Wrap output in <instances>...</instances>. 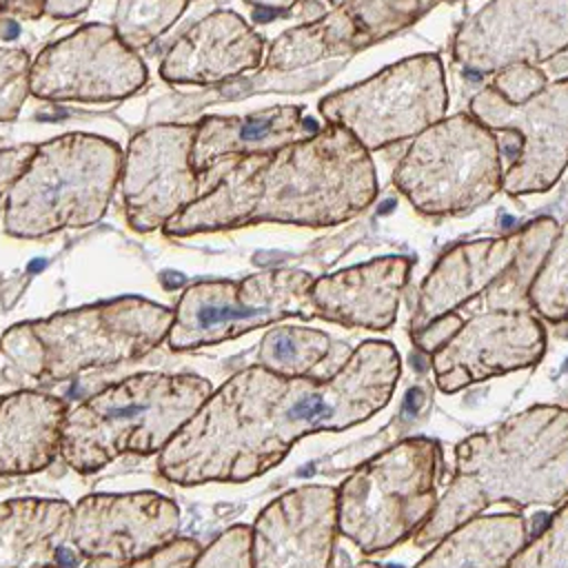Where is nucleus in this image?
<instances>
[{"instance_id":"nucleus-1","label":"nucleus","mask_w":568,"mask_h":568,"mask_svg":"<svg viewBox=\"0 0 568 568\" xmlns=\"http://www.w3.org/2000/svg\"><path fill=\"white\" fill-rule=\"evenodd\" d=\"M397 377L395 346L373 339L326 379L248 366L213 390L160 450L158 470L180 486L255 479L297 439L368 419L390 399Z\"/></svg>"},{"instance_id":"nucleus-2","label":"nucleus","mask_w":568,"mask_h":568,"mask_svg":"<svg viewBox=\"0 0 568 568\" xmlns=\"http://www.w3.org/2000/svg\"><path fill=\"white\" fill-rule=\"evenodd\" d=\"M557 231L552 217H537L504 237L457 244L424 277L410 339L430 355L444 393L541 359L546 331L528 291Z\"/></svg>"},{"instance_id":"nucleus-3","label":"nucleus","mask_w":568,"mask_h":568,"mask_svg":"<svg viewBox=\"0 0 568 568\" xmlns=\"http://www.w3.org/2000/svg\"><path fill=\"white\" fill-rule=\"evenodd\" d=\"M231 160L220 182L164 226L169 235L262 222L335 226L366 211L377 197L371 153L337 124L277 151Z\"/></svg>"},{"instance_id":"nucleus-4","label":"nucleus","mask_w":568,"mask_h":568,"mask_svg":"<svg viewBox=\"0 0 568 568\" xmlns=\"http://www.w3.org/2000/svg\"><path fill=\"white\" fill-rule=\"evenodd\" d=\"M568 495V410L535 406L493 433L457 446L455 479L422 524L415 544L426 546L477 517L495 501L515 506L559 504Z\"/></svg>"},{"instance_id":"nucleus-5","label":"nucleus","mask_w":568,"mask_h":568,"mask_svg":"<svg viewBox=\"0 0 568 568\" xmlns=\"http://www.w3.org/2000/svg\"><path fill=\"white\" fill-rule=\"evenodd\" d=\"M211 393L200 375H129L67 408L60 455L78 475H93L120 455L160 453Z\"/></svg>"},{"instance_id":"nucleus-6","label":"nucleus","mask_w":568,"mask_h":568,"mask_svg":"<svg viewBox=\"0 0 568 568\" xmlns=\"http://www.w3.org/2000/svg\"><path fill=\"white\" fill-rule=\"evenodd\" d=\"M173 311L120 297L11 326L0 351L38 382H64L82 371L144 357L166 339Z\"/></svg>"},{"instance_id":"nucleus-7","label":"nucleus","mask_w":568,"mask_h":568,"mask_svg":"<svg viewBox=\"0 0 568 568\" xmlns=\"http://www.w3.org/2000/svg\"><path fill=\"white\" fill-rule=\"evenodd\" d=\"M120 173V146L98 135L67 133L36 146L27 169L7 191V233L42 237L98 222Z\"/></svg>"},{"instance_id":"nucleus-8","label":"nucleus","mask_w":568,"mask_h":568,"mask_svg":"<svg viewBox=\"0 0 568 568\" xmlns=\"http://www.w3.org/2000/svg\"><path fill=\"white\" fill-rule=\"evenodd\" d=\"M501 182L497 135L473 113L442 118L415 135L393 173L395 189L422 215H466Z\"/></svg>"},{"instance_id":"nucleus-9","label":"nucleus","mask_w":568,"mask_h":568,"mask_svg":"<svg viewBox=\"0 0 568 568\" xmlns=\"http://www.w3.org/2000/svg\"><path fill=\"white\" fill-rule=\"evenodd\" d=\"M439 468L442 448L430 439H406L366 462L337 488V532L362 552L397 546L435 510Z\"/></svg>"},{"instance_id":"nucleus-10","label":"nucleus","mask_w":568,"mask_h":568,"mask_svg":"<svg viewBox=\"0 0 568 568\" xmlns=\"http://www.w3.org/2000/svg\"><path fill=\"white\" fill-rule=\"evenodd\" d=\"M448 91L437 53H417L320 102L326 124L346 129L368 153L413 140L446 118Z\"/></svg>"},{"instance_id":"nucleus-11","label":"nucleus","mask_w":568,"mask_h":568,"mask_svg":"<svg viewBox=\"0 0 568 568\" xmlns=\"http://www.w3.org/2000/svg\"><path fill=\"white\" fill-rule=\"evenodd\" d=\"M306 271L277 268L255 273L242 282L215 280L191 284L173 311L166 335L171 351H193L242 333L280 322L284 317H315Z\"/></svg>"},{"instance_id":"nucleus-12","label":"nucleus","mask_w":568,"mask_h":568,"mask_svg":"<svg viewBox=\"0 0 568 568\" xmlns=\"http://www.w3.org/2000/svg\"><path fill=\"white\" fill-rule=\"evenodd\" d=\"M180 508L153 493H91L73 506L67 546L87 568L129 566L178 537Z\"/></svg>"},{"instance_id":"nucleus-13","label":"nucleus","mask_w":568,"mask_h":568,"mask_svg":"<svg viewBox=\"0 0 568 568\" xmlns=\"http://www.w3.org/2000/svg\"><path fill=\"white\" fill-rule=\"evenodd\" d=\"M470 113L488 129L519 138L517 155L504 173V193H544L557 184L568 166V78L548 82L521 104L486 87L470 100Z\"/></svg>"},{"instance_id":"nucleus-14","label":"nucleus","mask_w":568,"mask_h":568,"mask_svg":"<svg viewBox=\"0 0 568 568\" xmlns=\"http://www.w3.org/2000/svg\"><path fill=\"white\" fill-rule=\"evenodd\" d=\"M568 49V0H490L455 36L457 64L499 73L541 64Z\"/></svg>"},{"instance_id":"nucleus-15","label":"nucleus","mask_w":568,"mask_h":568,"mask_svg":"<svg viewBox=\"0 0 568 568\" xmlns=\"http://www.w3.org/2000/svg\"><path fill=\"white\" fill-rule=\"evenodd\" d=\"M146 67L113 27L89 24L47 47L29 69V89L44 100L106 102L131 95Z\"/></svg>"},{"instance_id":"nucleus-16","label":"nucleus","mask_w":568,"mask_h":568,"mask_svg":"<svg viewBox=\"0 0 568 568\" xmlns=\"http://www.w3.org/2000/svg\"><path fill=\"white\" fill-rule=\"evenodd\" d=\"M197 124H162L138 133L122 162V197L131 229H164L197 195L191 149Z\"/></svg>"},{"instance_id":"nucleus-17","label":"nucleus","mask_w":568,"mask_h":568,"mask_svg":"<svg viewBox=\"0 0 568 568\" xmlns=\"http://www.w3.org/2000/svg\"><path fill=\"white\" fill-rule=\"evenodd\" d=\"M337 488L308 484L275 497L251 528L253 568H328Z\"/></svg>"},{"instance_id":"nucleus-18","label":"nucleus","mask_w":568,"mask_h":568,"mask_svg":"<svg viewBox=\"0 0 568 568\" xmlns=\"http://www.w3.org/2000/svg\"><path fill=\"white\" fill-rule=\"evenodd\" d=\"M408 275L410 260L404 255H386L324 275L311 286L315 317L344 326L386 331L395 322Z\"/></svg>"},{"instance_id":"nucleus-19","label":"nucleus","mask_w":568,"mask_h":568,"mask_svg":"<svg viewBox=\"0 0 568 568\" xmlns=\"http://www.w3.org/2000/svg\"><path fill=\"white\" fill-rule=\"evenodd\" d=\"M264 40L233 11H215L197 22L162 62L169 82L211 84L255 69Z\"/></svg>"},{"instance_id":"nucleus-20","label":"nucleus","mask_w":568,"mask_h":568,"mask_svg":"<svg viewBox=\"0 0 568 568\" xmlns=\"http://www.w3.org/2000/svg\"><path fill=\"white\" fill-rule=\"evenodd\" d=\"M320 129L297 104H277L248 115H206L197 122L191 166L197 175H204L222 158L264 155L306 140Z\"/></svg>"},{"instance_id":"nucleus-21","label":"nucleus","mask_w":568,"mask_h":568,"mask_svg":"<svg viewBox=\"0 0 568 568\" xmlns=\"http://www.w3.org/2000/svg\"><path fill=\"white\" fill-rule=\"evenodd\" d=\"M67 404L49 393L0 395V477L44 470L60 453Z\"/></svg>"},{"instance_id":"nucleus-22","label":"nucleus","mask_w":568,"mask_h":568,"mask_svg":"<svg viewBox=\"0 0 568 568\" xmlns=\"http://www.w3.org/2000/svg\"><path fill=\"white\" fill-rule=\"evenodd\" d=\"M73 506L64 499L20 497L0 504V568L60 566Z\"/></svg>"},{"instance_id":"nucleus-23","label":"nucleus","mask_w":568,"mask_h":568,"mask_svg":"<svg viewBox=\"0 0 568 568\" xmlns=\"http://www.w3.org/2000/svg\"><path fill=\"white\" fill-rule=\"evenodd\" d=\"M524 544L519 515L473 517L444 535L415 568H501Z\"/></svg>"},{"instance_id":"nucleus-24","label":"nucleus","mask_w":568,"mask_h":568,"mask_svg":"<svg viewBox=\"0 0 568 568\" xmlns=\"http://www.w3.org/2000/svg\"><path fill=\"white\" fill-rule=\"evenodd\" d=\"M328 353V337L313 328L277 326L260 344V366L284 375H308Z\"/></svg>"},{"instance_id":"nucleus-25","label":"nucleus","mask_w":568,"mask_h":568,"mask_svg":"<svg viewBox=\"0 0 568 568\" xmlns=\"http://www.w3.org/2000/svg\"><path fill=\"white\" fill-rule=\"evenodd\" d=\"M532 311L550 322L568 320V222L546 253L528 291Z\"/></svg>"},{"instance_id":"nucleus-26","label":"nucleus","mask_w":568,"mask_h":568,"mask_svg":"<svg viewBox=\"0 0 568 568\" xmlns=\"http://www.w3.org/2000/svg\"><path fill=\"white\" fill-rule=\"evenodd\" d=\"M344 11L366 47L386 40L419 18L417 0H346Z\"/></svg>"},{"instance_id":"nucleus-27","label":"nucleus","mask_w":568,"mask_h":568,"mask_svg":"<svg viewBox=\"0 0 568 568\" xmlns=\"http://www.w3.org/2000/svg\"><path fill=\"white\" fill-rule=\"evenodd\" d=\"M184 9V0H120L118 36L133 49L162 33Z\"/></svg>"},{"instance_id":"nucleus-28","label":"nucleus","mask_w":568,"mask_h":568,"mask_svg":"<svg viewBox=\"0 0 568 568\" xmlns=\"http://www.w3.org/2000/svg\"><path fill=\"white\" fill-rule=\"evenodd\" d=\"M501 568H568V504Z\"/></svg>"},{"instance_id":"nucleus-29","label":"nucleus","mask_w":568,"mask_h":568,"mask_svg":"<svg viewBox=\"0 0 568 568\" xmlns=\"http://www.w3.org/2000/svg\"><path fill=\"white\" fill-rule=\"evenodd\" d=\"M191 568H253L251 564V528L235 524L215 541L200 550Z\"/></svg>"},{"instance_id":"nucleus-30","label":"nucleus","mask_w":568,"mask_h":568,"mask_svg":"<svg viewBox=\"0 0 568 568\" xmlns=\"http://www.w3.org/2000/svg\"><path fill=\"white\" fill-rule=\"evenodd\" d=\"M29 91V55L0 49V120H13Z\"/></svg>"},{"instance_id":"nucleus-31","label":"nucleus","mask_w":568,"mask_h":568,"mask_svg":"<svg viewBox=\"0 0 568 568\" xmlns=\"http://www.w3.org/2000/svg\"><path fill=\"white\" fill-rule=\"evenodd\" d=\"M548 84V75L532 64H513L499 71L493 80V89L510 104H521L539 93Z\"/></svg>"},{"instance_id":"nucleus-32","label":"nucleus","mask_w":568,"mask_h":568,"mask_svg":"<svg viewBox=\"0 0 568 568\" xmlns=\"http://www.w3.org/2000/svg\"><path fill=\"white\" fill-rule=\"evenodd\" d=\"M200 555V544L191 537H175L164 548L122 568H191Z\"/></svg>"},{"instance_id":"nucleus-33","label":"nucleus","mask_w":568,"mask_h":568,"mask_svg":"<svg viewBox=\"0 0 568 568\" xmlns=\"http://www.w3.org/2000/svg\"><path fill=\"white\" fill-rule=\"evenodd\" d=\"M33 153H36V144L0 149V195H4L13 186V182L22 175Z\"/></svg>"},{"instance_id":"nucleus-34","label":"nucleus","mask_w":568,"mask_h":568,"mask_svg":"<svg viewBox=\"0 0 568 568\" xmlns=\"http://www.w3.org/2000/svg\"><path fill=\"white\" fill-rule=\"evenodd\" d=\"M246 2H251V4H255V7H262L264 11H284V9H288V7H293L297 0H246Z\"/></svg>"},{"instance_id":"nucleus-35","label":"nucleus","mask_w":568,"mask_h":568,"mask_svg":"<svg viewBox=\"0 0 568 568\" xmlns=\"http://www.w3.org/2000/svg\"><path fill=\"white\" fill-rule=\"evenodd\" d=\"M439 2H444V0H417V4H419V16H424L426 11H430L435 4H439Z\"/></svg>"},{"instance_id":"nucleus-36","label":"nucleus","mask_w":568,"mask_h":568,"mask_svg":"<svg viewBox=\"0 0 568 568\" xmlns=\"http://www.w3.org/2000/svg\"><path fill=\"white\" fill-rule=\"evenodd\" d=\"M357 568H379V566H375V564H359Z\"/></svg>"},{"instance_id":"nucleus-37","label":"nucleus","mask_w":568,"mask_h":568,"mask_svg":"<svg viewBox=\"0 0 568 568\" xmlns=\"http://www.w3.org/2000/svg\"><path fill=\"white\" fill-rule=\"evenodd\" d=\"M328 2H331V4H335V7H339V4H344L346 0H328Z\"/></svg>"},{"instance_id":"nucleus-38","label":"nucleus","mask_w":568,"mask_h":568,"mask_svg":"<svg viewBox=\"0 0 568 568\" xmlns=\"http://www.w3.org/2000/svg\"><path fill=\"white\" fill-rule=\"evenodd\" d=\"M49 568H62V566H49Z\"/></svg>"}]
</instances>
